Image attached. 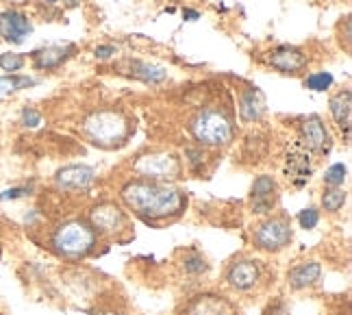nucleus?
<instances>
[{
    "mask_svg": "<svg viewBox=\"0 0 352 315\" xmlns=\"http://www.w3.org/2000/svg\"><path fill=\"white\" fill-rule=\"evenodd\" d=\"M76 54V46L74 44H52L46 48H39L35 52H31V59L35 70H57L65 61H70Z\"/></svg>",
    "mask_w": 352,
    "mask_h": 315,
    "instance_id": "12",
    "label": "nucleus"
},
{
    "mask_svg": "<svg viewBox=\"0 0 352 315\" xmlns=\"http://www.w3.org/2000/svg\"><path fill=\"white\" fill-rule=\"evenodd\" d=\"M344 204H346V191L342 187H331V189L324 191V196H322L324 211L335 213V211H340Z\"/></svg>",
    "mask_w": 352,
    "mask_h": 315,
    "instance_id": "22",
    "label": "nucleus"
},
{
    "mask_svg": "<svg viewBox=\"0 0 352 315\" xmlns=\"http://www.w3.org/2000/svg\"><path fill=\"white\" fill-rule=\"evenodd\" d=\"M333 83H335V76L331 72H314V74H309L305 80V85L311 91H324V89H329Z\"/></svg>",
    "mask_w": 352,
    "mask_h": 315,
    "instance_id": "23",
    "label": "nucleus"
},
{
    "mask_svg": "<svg viewBox=\"0 0 352 315\" xmlns=\"http://www.w3.org/2000/svg\"><path fill=\"white\" fill-rule=\"evenodd\" d=\"M185 315H235L231 305L218 296H198L187 307Z\"/></svg>",
    "mask_w": 352,
    "mask_h": 315,
    "instance_id": "19",
    "label": "nucleus"
},
{
    "mask_svg": "<svg viewBox=\"0 0 352 315\" xmlns=\"http://www.w3.org/2000/svg\"><path fill=\"white\" fill-rule=\"evenodd\" d=\"M33 24L20 11H0V37L9 44H22L31 35Z\"/></svg>",
    "mask_w": 352,
    "mask_h": 315,
    "instance_id": "10",
    "label": "nucleus"
},
{
    "mask_svg": "<svg viewBox=\"0 0 352 315\" xmlns=\"http://www.w3.org/2000/svg\"><path fill=\"white\" fill-rule=\"evenodd\" d=\"M113 54H118V48H116V46H111V44H100V46L94 48V57L100 59V61L111 59Z\"/></svg>",
    "mask_w": 352,
    "mask_h": 315,
    "instance_id": "29",
    "label": "nucleus"
},
{
    "mask_svg": "<svg viewBox=\"0 0 352 315\" xmlns=\"http://www.w3.org/2000/svg\"><path fill=\"white\" fill-rule=\"evenodd\" d=\"M183 265H185V272H187V274H202V272L207 270V261H205V259H202L198 252H189V254L185 257Z\"/></svg>",
    "mask_w": 352,
    "mask_h": 315,
    "instance_id": "26",
    "label": "nucleus"
},
{
    "mask_svg": "<svg viewBox=\"0 0 352 315\" xmlns=\"http://www.w3.org/2000/svg\"><path fill=\"white\" fill-rule=\"evenodd\" d=\"M331 116L335 120V124L340 127V131H344V140H350V122H352V91L344 89V91H337L331 102Z\"/></svg>",
    "mask_w": 352,
    "mask_h": 315,
    "instance_id": "17",
    "label": "nucleus"
},
{
    "mask_svg": "<svg viewBox=\"0 0 352 315\" xmlns=\"http://www.w3.org/2000/svg\"><path fill=\"white\" fill-rule=\"evenodd\" d=\"M300 133H302L300 142L309 153L327 155L331 150V135H329V129L320 116H309L307 120H302Z\"/></svg>",
    "mask_w": 352,
    "mask_h": 315,
    "instance_id": "9",
    "label": "nucleus"
},
{
    "mask_svg": "<svg viewBox=\"0 0 352 315\" xmlns=\"http://www.w3.org/2000/svg\"><path fill=\"white\" fill-rule=\"evenodd\" d=\"M122 200L126 207L144 217L146 222L166 220L183 213L187 198L181 189L161 181L138 179L122 187Z\"/></svg>",
    "mask_w": 352,
    "mask_h": 315,
    "instance_id": "1",
    "label": "nucleus"
},
{
    "mask_svg": "<svg viewBox=\"0 0 352 315\" xmlns=\"http://www.w3.org/2000/svg\"><path fill=\"white\" fill-rule=\"evenodd\" d=\"M133 170L148 181H174L181 176V161L172 153H151L135 161Z\"/></svg>",
    "mask_w": 352,
    "mask_h": 315,
    "instance_id": "5",
    "label": "nucleus"
},
{
    "mask_svg": "<svg viewBox=\"0 0 352 315\" xmlns=\"http://www.w3.org/2000/svg\"><path fill=\"white\" fill-rule=\"evenodd\" d=\"M89 220H91V228L96 232H102V235H118L120 230L126 228V215L113 202L96 204L89 211Z\"/></svg>",
    "mask_w": 352,
    "mask_h": 315,
    "instance_id": "7",
    "label": "nucleus"
},
{
    "mask_svg": "<svg viewBox=\"0 0 352 315\" xmlns=\"http://www.w3.org/2000/svg\"><path fill=\"white\" fill-rule=\"evenodd\" d=\"M346 172L348 170L344 163H335V166H331L327 174H324V183L329 187H342V183L346 181Z\"/></svg>",
    "mask_w": 352,
    "mask_h": 315,
    "instance_id": "25",
    "label": "nucleus"
},
{
    "mask_svg": "<svg viewBox=\"0 0 352 315\" xmlns=\"http://www.w3.org/2000/svg\"><path fill=\"white\" fill-rule=\"evenodd\" d=\"M318 222H320V213H318L314 207H309V209H305V211L298 213V224H300L302 228H307V230L316 228Z\"/></svg>",
    "mask_w": 352,
    "mask_h": 315,
    "instance_id": "27",
    "label": "nucleus"
},
{
    "mask_svg": "<svg viewBox=\"0 0 352 315\" xmlns=\"http://www.w3.org/2000/svg\"><path fill=\"white\" fill-rule=\"evenodd\" d=\"M31 194V189L29 187H13V189H7L0 194V200H16V198H24V196H29Z\"/></svg>",
    "mask_w": 352,
    "mask_h": 315,
    "instance_id": "30",
    "label": "nucleus"
},
{
    "mask_svg": "<svg viewBox=\"0 0 352 315\" xmlns=\"http://www.w3.org/2000/svg\"><path fill=\"white\" fill-rule=\"evenodd\" d=\"M226 281L231 287H235V290L246 292L256 285V281H259V265H256L254 261H248V259L246 261H237L231 265V270H228Z\"/></svg>",
    "mask_w": 352,
    "mask_h": 315,
    "instance_id": "18",
    "label": "nucleus"
},
{
    "mask_svg": "<svg viewBox=\"0 0 352 315\" xmlns=\"http://www.w3.org/2000/svg\"><path fill=\"white\" fill-rule=\"evenodd\" d=\"M292 241V224L287 217H270L254 230V243L261 250H280Z\"/></svg>",
    "mask_w": 352,
    "mask_h": 315,
    "instance_id": "6",
    "label": "nucleus"
},
{
    "mask_svg": "<svg viewBox=\"0 0 352 315\" xmlns=\"http://www.w3.org/2000/svg\"><path fill=\"white\" fill-rule=\"evenodd\" d=\"M311 172H314V168H311V153L302 146V142L289 144L287 155H285V174H287V179L296 187H302L311 179Z\"/></svg>",
    "mask_w": 352,
    "mask_h": 315,
    "instance_id": "8",
    "label": "nucleus"
},
{
    "mask_svg": "<svg viewBox=\"0 0 352 315\" xmlns=\"http://www.w3.org/2000/svg\"><path fill=\"white\" fill-rule=\"evenodd\" d=\"M37 85V80L31 78V76H18V74H7V76H0V98L3 96H9L18 89H24V87H33Z\"/></svg>",
    "mask_w": 352,
    "mask_h": 315,
    "instance_id": "21",
    "label": "nucleus"
},
{
    "mask_svg": "<svg viewBox=\"0 0 352 315\" xmlns=\"http://www.w3.org/2000/svg\"><path fill=\"white\" fill-rule=\"evenodd\" d=\"M22 124L26 129H37L39 124H42V113H39L37 109H33V107L22 109Z\"/></svg>",
    "mask_w": 352,
    "mask_h": 315,
    "instance_id": "28",
    "label": "nucleus"
},
{
    "mask_svg": "<svg viewBox=\"0 0 352 315\" xmlns=\"http://www.w3.org/2000/svg\"><path fill=\"white\" fill-rule=\"evenodd\" d=\"M46 3H48V5H55V3H57V0H46Z\"/></svg>",
    "mask_w": 352,
    "mask_h": 315,
    "instance_id": "32",
    "label": "nucleus"
},
{
    "mask_svg": "<svg viewBox=\"0 0 352 315\" xmlns=\"http://www.w3.org/2000/svg\"><path fill=\"white\" fill-rule=\"evenodd\" d=\"M192 135L202 146L222 148L233 140V122L220 109H205L192 120Z\"/></svg>",
    "mask_w": 352,
    "mask_h": 315,
    "instance_id": "3",
    "label": "nucleus"
},
{
    "mask_svg": "<svg viewBox=\"0 0 352 315\" xmlns=\"http://www.w3.org/2000/svg\"><path fill=\"white\" fill-rule=\"evenodd\" d=\"M265 113V96L259 87H246L239 96V120L250 124L259 122Z\"/></svg>",
    "mask_w": 352,
    "mask_h": 315,
    "instance_id": "14",
    "label": "nucleus"
},
{
    "mask_svg": "<svg viewBox=\"0 0 352 315\" xmlns=\"http://www.w3.org/2000/svg\"><path fill=\"white\" fill-rule=\"evenodd\" d=\"M183 16H185V18H192V20H198V18H200V13H198V11H189V9H187V11H183Z\"/></svg>",
    "mask_w": 352,
    "mask_h": 315,
    "instance_id": "31",
    "label": "nucleus"
},
{
    "mask_svg": "<svg viewBox=\"0 0 352 315\" xmlns=\"http://www.w3.org/2000/svg\"><path fill=\"white\" fill-rule=\"evenodd\" d=\"M83 133L94 146L120 148L131 137L133 124L122 109H96L83 120Z\"/></svg>",
    "mask_w": 352,
    "mask_h": 315,
    "instance_id": "2",
    "label": "nucleus"
},
{
    "mask_svg": "<svg viewBox=\"0 0 352 315\" xmlns=\"http://www.w3.org/2000/svg\"><path fill=\"white\" fill-rule=\"evenodd\" d=\"M252 209L254 213H270L274 209V202H276V183L272 176H259L254 183H252Z\"/></svg>",
    "mask_w": 352,
    "mask_h": 315,
    "instance_id": "15",
    "label": "nucleus"
},
{
    "mask_svg": "<svg viewBox=\"0 0 352 315\" xmlns=\"http://www.w3.org/2000/svg\"><path fill=\"white\" fill-rule=\"evenodd\" d=\"M94 243H96V230L80 220L61 224L55 230V235H52V246H55V250L67 259H80V257L89 254Z\"/></svg>",
    "mask_w": 352,
    "mask_h": 315,
    "instance_id": "4",
    "label": "nucleus"
},
{
    "mask_svg": "<svg viewBox=\"0 0 352 315\" xmlns=\"http://www.w3.org/2000/svg\"><path fill=\"white\" fill-rule=\"evenodd\" d=\"M267 63L274 67V70L283 72V74H298L302 72L309 59L307 54L296 48V46H278L272 52L267 54Z\"/></svg>",
    "mask_w": 352,
    "mask_h": 315,
    "instance_id": "11",
    "label": "nucleus"
},
{
    "mask_svg": "<svg viewBox=\"0 0 352 315\" xmlns=\"http://www.w3.org/2000/svg\"><path fill=\"white\" fill-rule=\"evenodd\" d=\"M122 74L133 76V78L142 80V83H151V85H159L168 78L166 67L151 63V61H140V59L126 61L124 67H122Z\"/></svg>",
    "mask_w": 352,
    "mask_h": 315,
    "instance_id": "16",
    "label": "nucleus"
},
{
    "mask_svg": "<svg viewBox=\"0 0 352 315\" xmlns=\"http://www.w3.org/2000/svg\"><path fill=\"white\" fill-rule=\"evenodd\" d=\"M94 179H96V170L89 166H65L55 174L57 187L67 191L87 189L94 183Z\"/></svg>",
    "mask_w": 352,
    "mask_h": 315,
    "instance_id": "13",
    "label": "nucleus"
},
{
    "mask_svg": "<svg viewBox=\"0 0 352 315\" xmlns=\"http://www.w3.org/2000/svg\"><path fill=\"white\" fill-rule=\"evenodd\" d=\"M322 276V265L316 261H309V263H300L296 265L294 270H289L287 274V281L294 290H305V287L318 283Z\"/></svg>",
    "mask_w": 352,
    "mask_h": 315,
    "instance_id": "20",
    "label": "nucleus"
},
{
    "mask_svg": "<svg viewBox=\"0 0 352 315\" xmlns=\"http://www.w3.org/2000/svg\"><path fill=\"white\" fill-rule=\"evenodd\" d=\"M24 63H26V59L22 57V54H18V52H5V54H0V67H3V70L9 72V74L20 72L22 67H24Z\"/></svg>",
    "mask_w": 352,
    "mask_h": 315,
    "instance_id": "24",
    "label": "nucleus"
}]
</instances>
